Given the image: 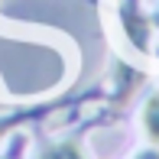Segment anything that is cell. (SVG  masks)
<instances>
[{"mask_svg":"<svg viewBox=\"0 0 159 159\" xmlns=\"http://www.w3.org/2000/svg\"><path fill=\"white\" fill-rule=\"evenodd\" d=\"M7 127H10V124H0V136H3V133H7Z\"/></svg>","mask_w":159,"mask_h":159,"instance_id":"cell-4","label":"cell"},{"mask_svg":"<svg viewBox=\"0 0 159 159\" xmlns=\"http://www.w3.org/2000/svg\"><path fill=\"white\" fill-rule=\"evenodd\" d=\"M42 159H84V156L75 143H59V146H49L42 153Z\"/></svg>","mask_w":159,"mask_h":159,"instance_id":"cell-2","label":"cell"},{"mask_svg":"<svg viewBox=\"0 0 159 159\" xmlns=\"http://www.w3.org/2000/svg\"><path fill=\"white\" fill-rule=\"evenodd\" d=\"M136 159H159V149H146V153H140Z\"/></svg>","mask_w":159,"mask_h":159,"instance_id":"cell-3","label":"cell"},{"mask_svg":"<svg viewBox=\"0 0 159 159\" xmlns=\"http://www.w3.org/2000/svg\"><path fill=\"white\" fill-rule=\"evenodd\" d=\"M143 130L153 143H159V91L143 104Z\"/></svg>","mask_w":159,"mask_h":159,"instance_id":"cell-1","label":"cell"}]
</instances>
